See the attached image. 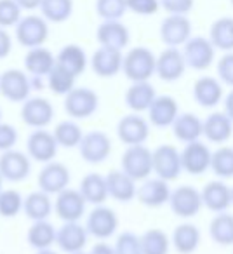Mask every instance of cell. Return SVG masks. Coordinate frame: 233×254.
Wrapping results in <instances>:
<instances>
[{"mask_svg": "<svg viewBox=\"0 0 233 254\" xmlns=\"http://www.w3.org/2000/svg\"><path fill=\"white\" fill-rule=\"evenodd\" d=\"M122 71L131 82H148L157 71V56L148 47H132L124 56Z\"/></svg>", "mask_w": 233, "mask_h": 254, "instance_id": "obj_1", "label": "cell"}, {"mask_svg": "<svg viewBox=\"0 0 233 254\" xmlns=\"http://www.w3.org/2000/svg\"><path fill=\"white\" fill-rule=\"evenodd\" d=\"M122 171L134 181H145L153 173V152L145 145L127 146L122 155Z\"/></svg>", "mask_w": 233, "mask_h": 254, "instance_id": "obj_2", "label": "cell"}, {"mask_svg": "<svg viewBox=\"0 0 233 254\" xmlns=\"http://www.w3.org/2000/svg\"><path fill=\"white\" fill-rule=\"evenodd\" d=\"M33 91L32 77L26 71L11 68L0 75V94L11 103H25Z\"/></svg>", "mask_w": 233, "mask_h": 254, "instance_id": "obj_3", "label": "cell"}, {"mask_svg": "<svg viewBox=\"0 0 233 254\" xmlns=\"http://www.w3.org/2000/svg\"><path fill=\"white\" fill-rule=\"evenodd\" d=\"M99 108V96L89 87H75L64 96V112L73 120L92 117Z\"/></svg>", "mask_w": 233, "mask_h": 254, "instance_id": "obj_4", "label": "cell"}, {"mask_svg": "<svg viewBox=\"0 0 233 254\" xmlns=\"http://www.w3.org/2000/svg\"><path fill=\"white\" fill-rule=\"evenodd\" d=\"M49 37V26H47V19L44 16L30 14L19 19L16 25V39L23 47H40Z\"/></svg>", "mask_w": 233, "mask_h": 254, "instance_id": "obj_5", "label": "cell"}, {"mask_svg": "<svg viewBox=\"0 0 233 254\" xmlns=\"http://www.w3.org/2000/svg\"><path fill=\"white\" fill-rule=\"evenodd\" d=\"M153 173L157 178L166 181H174L183 173L181 152L173 145H160L153 150Z\"/></svg>", "mask_w": 233, "mask_h": 254, "instance_id": "obj_6", "label": "cell"}, {"mask_svg": "<svg viewBox=\"0 0 233 254\" xmlns=\"http://www.w3.org/2000/svg\"><path fill=\"white\" fill-rule=\"evenodd\" d=\"M169 205L177 218L188 219L200 212V209L204 207V202H202V193L197 188L190 187V185H183V187H177L176 190L171 191Z\"/></svg>", "mask_w": 233, "mask_h": 254, "instance_id": "obj_7", "label": "cell"}, {"mask_svg": "<svg viewBox=\"0 0 233 254\" xmlns=\"http://www.w3.org/2000/svg\"><path fill=\"white\" fill-rule=\"evenodd\" d=\"M116 136L124 145H145L150 136V120L143 119L139 113H131L118 120Z\"/></svg>", "mask_w": 233, "mask_h": 254, "instance_id": "obj_8", "label": "cell"}, {"mask_svg": "<svg viewBox=\"0 0 233 254\" xmlns=\"http://www.w3.org/2000/svg\"><path fill=\"white\" fill-rule=\"evenodd\" d=\"M183 56L184 61H186V66L198 71H204L214 61L216 47L205 37H190V40L184 44Z\"/></svg>", "mask_w": 233, "mask_h": 254, "instance_id": "obj_9", "label": "cell"}, {"mask_svg": "<svg viewBox=\"0 0 233 254\" xmlns=\"http://www.w3.org/2000/svg\"><path fill=\"white\" fill-rule=\"evenodd\" d=\"M211 160H212V152L200 139L193 143H186L183 152H181V166H183V171L191 174V176H200V174L207 173L211 169Z\"/></svg>", "mask_w": 233, "mask_h": 254, "instance_id": "obj_10", "label": "cell"}, {"mask_svg": "<svg viewBox=\"0 0 233 254\" xmlns=\"http://www.w3.org/2000/svg\"><path fill=\"white\" fill-rule=\"evenodd\" d=\"M78 152L87 164H101L112 153V139L103 131H91L84 134Z\"/></svg>", "mask_w": 233, "mask_h": 254, "instance_id": "obj_11", "label": "cell"}, {"mask_svg": "<svg viewBox=\"0 0 233 254\" xmlns=\"http://www.w3.org/2000/svg\"><path fill=\"white\" fill-rule=\"evenodd\" d=\"M85 228H87L89 235L99 240H106L115 235L116 228H118V216L115 214L113 209L106 207V205H96L89 212Z\"/></svg>", "mask_w": 233, "mask_h": 254, "instance_id": "obj_12", "label": "cell"}, {"mask_svg": "<svg viewBox=\"0 0 233 254\" xmlns=\"http://www.w3.org/2000/svg\"><path fill=\"white\" fill-rule=\"evenodd\" d=\"M58 148H59V145H58L54 134L46 129H35L26 139V153L35 162L47 164L54 160Z\"/></svg>", "mask_w": 233, "mask_h": 254, "instance_id": "obj_13", "label": "cell"}, {"mask_svg": "<svg viewBox=\"0 0 233 254\" xmlns=\"http://www.w3.org/2000/svg\"><path fill=\"white\" fill-rule=\"evenodd\" d=\"M32 162L28 153H23L19 150H7L0 155V176L11 183L25 181L30 176Z\"/></svg>", "mask_w": 233, "mask_h": 254, "instance_id": "obj_14", "label": "cell"}, {"mask_svg": "<svg viewBox=\"0 0 233 254\" xmlns=\"http://www.w3.org/2000/svg\"><path fill=\"white\" fill-rule=\"evenodd\" d=\"M21 119L33 129H46L54 119V106L46 98H28L21 106Z\"/></svg>", "mask_w": 233, "mask_h": 254, "instance_id": "obj_15", "label": "cell"}, {"mask_svg": "<svg viewBox=\"0 0 233 254\" xmlns=\"http://www.w3.org/2000/svg\"><path fill=\"white\" fill-rule=\"evenodd\" d=\"M85 198L82 197L80 190H73V188H64L63 191L56 195L54 200V211L59 219L66 221H78L82 216L85 214Z\"/></svg>", "mask_w": 233, "mask_h": 254, "instance_id": "obj_16", "label": "cell"}, {"mask_svg": "<svg viewBox=\"0 0 233 254\" xmlns=\"http://www.w3.org/2000/svg\"><path fill=\"white\" fill-rule=\"evenodd\" d=\"M191 23L184 14H169L160 25V39L167 47H179L190 40Z\"/></svg>", "mask_w": 233, "mask_h": 254, "instance_id": "obj_17", "label": "cell"}, {"mask_svg": "<svg viewBox=\"0 0 233 254\" xmlns=\"http://www.w3.org/2000/svg\"><path fill=\"white\" fill-rule=\"evenodd\" d=\"M186 61L183 51L177 47H167L157 58V77L164 82H176L184 75Z\"/></svg>", "mask_w": 233, "mask_h": 254, "instance_id": "obj_18", "label": "cell"}, {"mask_svg": "<svg viewBox=\"0 0 233 254\" xmlns=\"http://www.w3.org/2000/svg\"><path fill=\"white\" fill-rule=\"evenodd\" d=\"M37 181H39V187L42 191L49 195H58L70 185V171L64 164L51 160L40 169Z\"/></svg>", "mask_w": 233, "mask_h": 254, "instance_id": "obj_19", "label": "cell"}, {"mask_svg": "<svg viewBox=\"0 0 233 254\" xmlns=\"http://www.w3.org/2000/svg\"><path fill=\"white\" fill-rule=\"evenodd\" d=\"M87 239V228L82 226L78 221H66L56 232V246L66 254H75L84 251Z\"/></svg>", "mask_w": 233, "mask_h": 254, "instance_id": "obj_20", "label": "cell"}, {"mask_svg": "<svg viewBox=\"0 0 233 254\" xmlns=\"http://www.w3.org/2000/svg\"><path fill=\"white\" fill-rule=\"evenodd\" d=\"M96 39L103 47L124 51L129 46L131 33H129L127 26L120 23V19H115V21H103L96 30Z\"/></svg>", "mask_w": 233, "mask_h": 254, "instance_id": "obj_21", "label": "cell"}, {"mask_svg": "<svg viewBox=\"0 0 233 254\" xmlns=\"http://www.w3.org/2000/svg\"><path fill=\"white\" fill-rule=\"evenodd\" d=\"M124 54L122 51L110 49V47H99L91 58V68L98 77L112 78L122 70Z\"/></svg>", "mask_w": 233, "mask_h": 254, "instance_id": "obj_22", "label": "cell"}, {"mask_svg": "<svg viewBox=\"0 0 233 254\" xmlns=\"http://www.w3.org/2000/svg\"><path fill=\"white\" fill-rule=\"evenodd\" d=\"M202 202L204 207H207L212 212H225L232 205V188L223 180L209 181L202 188Z\"/></svg>", "mask_w": 233, "mask_h": 254, "instance_id": "obj_23", "label": "cell"}, {"mask_svg": "<svg viewBox=\"0 0 233 254\" xmlns=\"http://www.w3.org/2000/svg\"><path fill=\"white\" fill-rule=\"evenodd\" d=\"M136 197L146 207H160L164 204H169V198H171L169 181L160 180V178L145 180L141 187L138 188Z\"/></svg>", "mask_w": 233, "mask_h": 254, "instance_id": "obj_24", "label": "cell"}, {"mask_svg": "<svg viewBox=\"0 0 233 254\" xmlns=\"http://www.w3.org/2000/svg\"><path fill=\"white\" fill-rule=\"evenodd\" d=\"M179 115V106L173 96H157L148 108V120L155 127H171Z\"/></svg>", "mask_w": 233, "mask_h": 254, "instance_id": "obj_25", "label": "cell"}, {"mask_svg": "<svg viewBox=\"0 0 233 254\" xmlns=\"http://www.w3.org/2000/svg\"><path fill=\"white\" fill-rule=\"evenodd\" d=\"M233 134V120L225 112H214L204 120V136L207 141L223 145Z\"/></svg>", "mask_w": 233, "mask_h": 254, "instance_id": "obj_26", "label": "cell"}, {"mask_svg": "<svg viewBox=\"0 0 233 254\" xmlns=\"http://www.w3.org/2000/svg\"><path fill=\"white\" fill-rule=\"evenodd\" d=\"M223 85L214 77H200L193 84V99L204 108H214L223 101Z\"/></svg>", "mask_w": 233, "mask_h": 254, "instance_id": "obj_27", "label": "cell"}, {"mask_svg": "<svg viewBox=\"0 0 233 254\" xmlns=\"http://www.w3.org/2000/svg\"><path fill=\"white\" fill-rule=\"evenodd\" d=\"M56 66V56L46 47H33L28 49L25 56V70L30 77H39L44 78L53 71Z\"/></svg>", "mask_w": 233, "mask_h": 254, "instance_id": "obj_28", "label": "cell"}, {"mask_svg": "<svg viewBox=\"0 0 233 254\" xmlns=\"http://www.w3.org/2000/svg\"><path fill=\"white\" fill-rule=\"evenodd\" d=\"M173 132L181 143H193L204 136V120L198 119L195 113H179L173 124Z\"/></svg>", "mask_w": 233, "mask_h": 254, "instance_id": "obj_29", "label": "cell"}, {"mask_svg": "<svg viewBox=\"0 0 233 254\" xmlns=\"http://www.w3.org/2000/svg\"><path fill=\"white\" fill-rule=\"evenodd\" d=\"M106 185H108V193L116 202H131L138 193L136 181L124 171H112L106 174Z\"/></svg>", "mask_w": 233, "mask_h": 254, "instance_id": "obj_30", "label": "cell"}, {"mask_svg": "<svg viewBox=\"0 0 233 254\" xmlns=\"http://www.w3.org/2000/svg\"><path fill=\"white\" fill-rule=\"evenodd\" d=\"M125 105L134 113L148 112L153 99L157 98V92L150 82H132L131 87L125 91Z\"/></svg>", "mask_w": 233, "mask_h": 254, "instance_id": "obj_31", "label": "cell"}, {"mask_svg": "<svg viewBox=\"0 0 233 254\" xmlns=\"http://www.w3.org/2000/svg\"><path fill=\"white\" fill-rule=\"evenodd\" d=\"M171 244L179 254H193L200 246V230L193 223H181L174 228Z\"/></svg>", "mask_w": 233, "mask_h": 254, "instance_id": "obj_32", "label": "cell"}, {"mask_svg": "<svg viewBox=\"0 0 233 254\" xmlns=\"http://www.w3.org/2000/svg\"><path fill=\"white\" fill-rule=\"evenodd\" d=\"M78 190H80L82 197L85 198V202L92 205L105 204V200L110 197L108 185H106V176H101V174H96V173H91L82 178L80 188H78Z\"/></svg>", "mask_w": 233, "mask_h": 254, "instance_id": "obj_33", "label": "cell"}, {"mask_svg": "<svg viewBox=\"0 0 233 254\" xmlns=\"http://www.w3.org/2000/svg\"><path fill=\"white\" fill-rule=\"evenodd\" d=\"M56 64L64 68L66 71H70L75 77H78L87 68V54L80 46L70 44V46H64L59 51V54L56 56Z\"/></svg>", "mask_w": 233, "mask_h": 254, "instance_id": "obj_34", "label": "cell"}, {"mask_svg": "<svg viewBox=\"0 0 233 254\" xmlns=\"http://www.w3.org/2000/svg\"><path fill=\"white\" fill-rule=\"evenodd\" d=\"M54 209V204L51 200V195L46 191H32L23 202V211L32 221H42L51 216Z\"/></svg>", "mask_w": 233, "mask_h": 254, "instance_id": "obj_35", "label": "cell"}, {"mask_svg": "<svg viewBox=\"0 0 233 254\" xmlns=\"http://www.w3.org/2000/svg\"><path fill=\"white\" fill-rule=\"evenodd\" d=\"M209 40L212 46L225 53L233 51V18H219L211 25L209 30Z\"/></svg>", "mask_w": 233, "mask_h": 254, "instance_id": "obj_36", "label": "cell"}, {"mask_svg": "<svg viewBox=\"0 0 233 254\" xmlns=\"http://www.w3.org/2000/svg\"><path fill=\"white\" fill-rule=\"evenodd\" d=\"M56 232L58 230L51 225L47 219L42 221H33V225L28 228L26 240L33 249H49L53 244H56Z\"/></svg>", "mask_w": 233, "mask_h": 254, "instance_id": "obj_37", "label": "cell"}, {"mask_svg": "<svg viewBox=\"0 0 233 254\" xmlns=\"http://www.w3.org/2000/svg\"><path fill=\"white\" fill-rule=\"evenodd\" d=\"M209 235L218 246H233V214L218 212L209 223Z\"/></svg>", "mask_w": 233, "mask_h": 254, "instance_id": "obj_38", "label": "cell"}, {"mask_svg": "<svg viewBox=\"0 0 233 254\" xmlns=\"http://www.w3.org/2000/svg\"><path fill=\"white\" fill-rule=\"evenodd\" d=\"M40 12L51 23H64L73 14V0H42Z\"/></svg>", "mask_w": 233, "mask_h": 254, "instance_id": "obj_39", "label": "cell"}, {"mask_svg": "<svg viewBox=\"0 0 233 254\" xmlns=\"http://www.w3.org/2000/svg\"><path fill=\"white\" fill-rule=\"evenodd\" d=\"M54 138H56L58 145L63 146V148H73V146H78L84 138V132H82L80 126L71 120H63L59 122L56 127H54Z\"/></svg>", "mask_w": 233, "mask_h": 254, "instance_id": "obj_40", "label": "cell"}, {"mask_svg": "<svg viewBox=\"0 0 233 254\" xmlns=\"http://www.w3.org/2000/svg\"><path fill=\"white\" fill-rule=\"evenodd\" d=\"M143 254H169L171 239L164 230L150 228L141 237Z\"/></svg>", "mask_w": 233, "mask_h": 254, "instance_id": "obj_41", "label": "cell"}, {"mask_svg": "<svg viewBox=\"0 0 233 254\" xmlns=\"http://www.w3.org/2000/svg\"><path fill=\"white\" fill-rule=\"evenodd\" d=\"M211 169L219 180L233 178V148L232 146H219L212 152Z\"/></svg>", "mask_w": 233, "mask_h": 254, "instance_id": "obj_42", "label": "cell"}, {"mask_svg": "<svg viewBox=\"0 0 233 254\" xmlns=\"http://www.w3.org/2000/svg\"><path fill=\"white\" fill-rule=\"evenodd\" d=\"M75 80L77 77L71 75L70 71H66L61 66H54L53 71L47 75V87L51 89V92L58 96H66L70 91L75 89Z\"/></svg>", "mask_w": 233, "mask_h": 254, "instance_id": "obj_43", "label": "cell"}, {"mask_svg": "<svg viewBox=\"0 0 233 254\" xmlns=\"http://www.w3.org/2000/svg\"><path fill=\"white\" fill-rule=\"evenodd\" d=\"M127 11V0H96V12L105 21L120 19Z\"/></svg>", "mask_w": 233, "mask_h": 254, "instance_id": "obj_44", "label": "cell"}, {"mask_svg": "<svg viewBox=\"0 0 233 254\" xmlns=\"http://www.w3.org/2000/svg\"><path fill=\"white\" fill-rule=\"evenodd\" d=\"M25 198L18 190H2L0 191V216L2 218H14L23 209Z\"/></svg>", "mask_w": 233, "mask_h": 254, "instance_id": "obj_45", "label": "cell"}, {"mask_svg": "<svg viewBox=\"0 0 233 254\" xmlns=\"http://www.w3.org/2000/svg\"><path fill=\"white\" fill-rule=\"evenodd\" d=\"M21 5L16 0H0V26H16L21 19Z\"/></svg>", "mask_w": 233, "mask_h": 254, "instance_id": "obj_46", "label": "cell"}, {"mask_svg": "<svg viewBox=\"0 0 233 254\" xmlns=\"http://www.w3.org/2000/svg\"><path fill=\"white\" fill-rule=\"evenodd\" d=\"M113 247H115L116 254H143L141 237H138L132 232H122L116 237V242Z\"/></svg>", "mask_w": 233, "mask_h": 254, "instance_id": "obj_47", "label": "cell"}, {"mask_svg": "<svg viewBox=\"0 0 233 254\" xmlns=\"http://www.w3.org/2000/svg\"><path fill=\"white\" fill-rule=\"evenodd\" d=\"M18 138V131L12 124L0 122V152H7V150L14 148Z\"/></svg>", "mask_w": 233, "mask_h": 254, "instance_id": "obj_48", "label": "cell"}, {"mask_svg": "<svg viewBox=\"0 0 233 254\" xmlns=\"http://www.w3.org/2000/svg\"><path fill=\"white\" fill-rule=\"evenodd\" d=\"M127 9L139 16H152L160 9V0H127Z\"/></svg>", "mask_w": 233, "mask_h": 254, "instance_id": "obj_49", "label": "cell"}, {"mask_svg": "<svg viewBox=\"0 0 233 254\" xmlns=\"http://www.w3.org/2000/svg\"><path fill=\"white\" fill-rule=\"evenodd\" d=\"M218 77L223 84L233 87V51L232 53H226L221 60L218 61Z\"/></svg>", "mask_w": 233, "mask_h": 254, "instance_id": "obj_50", "label": "cell"}, {"mask_svg": "<svg viewBox=\"0 0 233 254\" xmlns=\"http://www.w3.org/2000/svg\"><path fill=\"white\" fill-rule=\"evenodd\" d=\"M195 0H160V7L169 14H184L193 9Z\"/></svg>", "mask_w": 233, "mask_h": 254, "instance_id": "obj_51", "label": "cell"}, {"mask_svg": "<svg viewBox=\"0 0 233 254\" xmlns=\"http://www.w3.org/2000/svg\"><path fill=\"white\" fill-rule=\"evenodd\" d=\"M12 51V40L11 35L7 33V30L0 26V60H4L11 54Z\"/></svg>", "mask_w": 233, "mask_h": 254, "instance_id": "obj_52", "label": "cell"}, {"mask_svg": "<svg viewBox=\"0 0 233 254\" xmlns=\"http://www.w3.org/2000/svg\"><path fill=\"white\" fill-rule=\"evenodd\" d=\"M89 254H116V253H115V247L110 246V244L98 242L92 246V249L89 251Z\"/></svg>", "mask_w": 233, "mask_h": 254, "instance_id": "obj_53", "label": "cell"}, {"mask_svg": "<svg viewBox=\"0 0 233 254\" xmlns=\"http://www.w3.org/2000/svg\"><path fill=\"white\" fill-rule=\"evenodd\" d=\"M223 105H225V113L233 120V87H232V91L223 98Z\"/></svg>", "mask_w": 233, "mask_h": 254, "instance_id": "obj_54", "label": "cell"}, {"mask_svg": "<svg viewBox=\"0 0 233 254\" xmlns=\"http://www.w3.org/2000/svg\"><path fill=\"white\" fill-rule=\"evenodd\" d=\"M21 9H28V11H33V9H39L40 7V2L42 0H16Z\"/></svg>", "mask_w": 233, "mask_h": 254, "instance_id": "obj_55", "label": "cell"}, {"mask_svg": "<svg viewBox=\"0 0 233 254\" xmlns=\"http://www.w3.org/2000/svg\"><path fill=\"white\" fill-rule=\"evenodd\" d=\"M37 254H59V253H56V251H53L49 247V249H40V251H37Z\"/></svg>", "mask_w": 233, "mask_h": 254, "instance_id": "obj_56", "label": "cell"}, {"mask_svg": "<svg viewBox=\"0 0 233 254\" xmlns=\"http://www.w3.org/2000/svg\"><path fill=\"white\" fill-rule=\"evenodd\" d=\"M2 181H4V178L0 176V191H2Z\"/></svg>", "mask_w": 233, "mask_h": 254, "instance_id": "obj_57", "label": "cell"}, {"mask_svg": "<svg viewBox=\"0 0 233 254\" xmlns=\"http://www.w3.org/2000/svg\"><path fill=\"white\" fill-rule=\"evenodd\" d=\"M232 205H233V187H232Z\"/></svg>", "mask_w": 233, "mask_h": 254, "instance_id": "obj_58", "label": "cell"}, {"mask_svg": "<svg viewBox=\"0 0 233 254\" xmlns=\"http://www.w3.org/2000/svg\"><path fill=\"white\" fill-rule=\"evenodd\" d=\"M75 254H89V253H84V251H80V253H75Z\"/></svg>", "mask_w": 233, "mask_h": 254, "instance_id": "obj_59", "label": "cell"}, {"mask_svg": "<svg viewBox=\"0 0 233 254\" xmlns=\"http://www.w3.org/2000/svg\"><path fill=\"white\" fill-rule=\"evenodd\" d=\"M0 122H2V110H0Z\"/></svg>", "mask_w": 233, "mask_h": 254, "instance_id": "obj_60", "label": "cell"}, {"mask_svg": "<svg viewBox=\"0 0 233 254\" xmlns=\"http://www.w3.org/2000/svg\"><path fill=\"white\" fill-rule=\"evenodd\" d=\"M232 5H233V0H232Z\"/></svg>", "mask_w": 233, "mask_h": 254, "instance_id": "obj_61", "label": "cell"}]
</instances>
